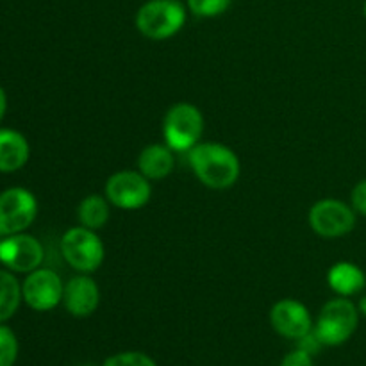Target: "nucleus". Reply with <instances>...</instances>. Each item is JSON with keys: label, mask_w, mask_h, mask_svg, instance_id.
<instances>
[{"label": "nucleus", "mask_w": 366, "mask_h": 366, "mask_svg": "<svg viewBox=\"0 0 366 366\" xmlns=\"http://www.w3.org/2000/svg\"><path fill=\"white\" fill-rule=\"evenodd\" d=\"M204 132V117L193 104L179 102L167 111L163 120V136L174 152H189L200 143Z\"/></svg>", "instance_id": "obj_4"}, {"label": "nucleus", "mask_w": 366, "mask_h": 366, "mask_svg": "<svg viewBox=\"0 0 366 366\" xmlns=\"http://www.w3.org/2000/svg\"><path fill=\"white\" fill-rule=\"evenodd\" d=\"M174 150L159 143L145 147L138 156V170L149 181H161L168 177L174 170Z\"/></svg>", "instance_id": "obj_15"}, {"label": "nucleus", "mask_w": 366, "mask_h": 366, "mask_svg": "<svg viewBox=\"0 0 366 366\" xmlns=\"http://www.w3.org/2000/svg\"><path fill=\"white\" fill-rule=\"evenodd\" d=\"M109 217L111 202L107 200V197L93 193V195H88L86 199H82L81 204H79L77 218L82 227L99 231V229H102L109 222Z\"/></svg>", "instance_id": "obj_16"}, {"label": "nucleus", "mask_w": 366, "mask_h": 366, "mask_svg": "<svg viewBox=\"0 0 366 366\" xmlns=\"http://www.w3.org/2000/svg\"><path fill=\"white\" fill-rule=\"evenodd\" d=\"M357 310H360V315H363L366 318V295H363L360 299V302H357Z\"/></svg>", "instance_id": "obj_25"}, {"label": "nucleus", "mask_w": 366, "mask_h": 366, "mask_svg": "<svg viewBox=\"0 0 366 366\" xmlns=\"http://www.w3.org/2000/svg\"><path fill=\"white\" fill-rule=\"evenodd\" d=\"M38 214V200L29 189L9 188L0 193V236L24 232Z\"/></svg>", "instance_id": "obj_7"}, {"label": "nucleus", "mask_w": 366, "mask_h": 366, "mask_svg": "<svg viewBox=\"0 0 366 366\" xmlns=\"http://www.w3.org/2000/svg\"><path fill=\"white\" fill-rule=\"evenodd\" d=\"M297 343H299V349H302L304 352L311 354V356L318 354L322 350V347H325L324 343L320 342V338H318L317 332L315 331L307 332L306 336H302L300 340H297Z\"/></svg>", "instance_id": "obj_23"}, {"label": "nucleus", "mask_w": 366, "mask_h": 366, "mask_svg": "<svg viewBox=\"0 0 366 366\" xmlns=\"http://www.w3.org/2000/svg\"><path fill=\"white\" fill-rule=\"evenodd\" d=\"M31 154L27 138L13 129H0V172L13 174L25 167Z\"/></svg>", "instance_id": "obj_13"}, {"label": "nucleus", "mask_w": 366, "mask_h": 366, "mask_svg": "<svg viewBox=\"0 0 366 366\" xmlns=\"http://www.w3.org/2000/svg\"><path fill=\"white\" fill-rule=\"evenodd\" d=\"M327 285L331 286L336 295L349 299V297L363 292L366 275L357 264L350 263V261H340V263L332 264L331 270L327 272Z\"/></svg>", "instance_id": "obj_14"}, {"label": "nucleus", "mask_w": 366, "mask_h": 366, "mask_svg": "<svg viewBox=\"0 0 366 366\" xmlns=\"http://www.w3.org/2000/svg\"><path fill=\"white\" fill-rule=\"evenodd\" d=\"M270 324L277 335L288 340H300L313 331V320L302 302L295 299H282L270 311Z\"/></svg>", "instance_id": "obj_11"}, {"label": "nucleus", "mask_w": 366, "mask_h": 366, "mask_svg": "<svg viewBox=\"0 0 366 366\" xmlns=\"http://www.w3.org/2000/svg\"><path fill=\"white\" fill-rule=\"evenodd\" d=\"M61 254L74 270L81 274H93L102 264L106 250L97 231L88 227L68 229L61 238Z\"/></svg>", "instance_id": "obj_5"}, {"label": "nucleus", "mask_w": 366, "mask_h": 366, "mask_svg": "<svg viewBox=\"0 0 366 366\" xmlns=\"http://www.w3.org/2000/svg\"><path fill=\"white\" fill-rule=\"evenodd\" d=\"M18 357V340L7 325H0V366H13Z\"/></svg>", "instance_id": "obj_19"}, {"label": "nucleus", "mask_w": 366, "mask_h": 366, "mask_svg": "<svg viewBox=\"0 0 366 366\" xmlns=\"http://www.w3.org/2000/svg\"><path fill=\"white\" fill-rule=\"evenodd\" d=\"M356 211L338 199L318 200L310 209L311 229L322 238H342L356 227Z\"/></svg>", "instance_id": "obj_6"}, {"label": "nucleus", "mask_w": 366, "mask_h": 366, "mask_svg": "<svg viewBox=\"0 0 366 366\" xmlns=\"http://www.w3.org/2000/svg\"><path fill=\"white\" fill-rule=\"evenodd\" d=\"M152 195L150 181L139 170H122L106 182V197L118 209L134 211L147 206Z\"/></svg>", "instance_id": "obj_8"}, {"label": "nucleus", "mask_w": 366, "mask_h": 366, "mask_svg": "<svg viewBox=\"0 0 366 366\" xmlns=\"http://www.w3.org/2000/svg\"><path fill=\"white\" fill-rule=\"evenodd\" d=\"M279 366H313V356L304 352L302 349H297L290 352L288 356H285Z\"/></svg>", "instance_id": "obj_22"}, {"label": "nucleus", "mask_w": 366, "mask_h": 366, "mask_svg": "<svg viewBox=\"0 0 366 366\" xmlns=\"http://www.w3.org/2000/svg\"><path fill=\"white\" fill-rule=\"evenodd\" d=\"M184 21L186 9L181 0H149L136 13V29L154 41L175 36Z\"/></svg>", "instance_id": "obj_3"}, {"label": "nucleus", "mask_w": 366, "mask_h": 366, "mask_svg": "<svg viewBox=\"0 0 366 366\" xmlns=\"http://www.w3.org/2000/svg\"><path fill=\"white\" fill-rule=\"evenodd\" d=\"M360 325V310L347 297L332 299L322 307L313 331L325 347L343 345Z\"/></svg>", "instance_id": "obj_2"}, {"label": "nucleus", "mask_w": 366, "mask_h": 366, "mask_svg": "<svg viewBox=\"0 0 366 366\" xmlns=\"http://www.w3.org/2000/svg\"><path fill=\"white\" fill-rule=\"evenodd\" d=\"M350 202H352L354 211L361 217H366V179L357 182L350 193Z\"/></svg>", "instance_id": "obj_21"}, {"label": "nucleus", "mask_w": 366, "mask_h": 366, "mask_svg": "<svg viewBox=\"0 0 366 366\" xmlns=\"http://www.w3.org/2000/svg\"><path fill=\"white\" fill-rule=\"evenodd\" d=\"M64 285L49 268H36L21 282V297L34 311H50L63 302Z\"/></svg>", "instance_id": "obj_9"}, {"label": "nucleus", "mask_w": 366, "mask_h": 366, "mask_svg": "<svg viewBox=\"0 0 366 366\" xmlns=\"http://www.w3.org/2000/svg\"><path fill=\"white\" fill-rule=\"evenodd\" d=\"M102 366H157L147 354L142 352H120L107 357Z\"/></svg>", "instance_id": "obj_20"}, {"label": "nucleus", "mask_w": 366, "mask_h": 366, "mask_svg": "<svg viewBox=\"0 0 366 366\" xmlns=\"http://www.w3.org/2000/svg\"><path fill=\"white\" fill-rule=\"evenodd\" d=\"M363 14H365V18H366V0H365V4H363Z\"/></svg>", "instance_id": "obj_26"}, {"label": "nucleus", "mask_w": 366, "mask_h": 366, "mask_svg": "<svg viewBox=\"0 0 366 366\" xmlns=\"http://www.w3.org/2000/svg\"><path fill=\"white\" fill-rule=\"evenodd\" d=\"M6 111H7V97H6V92H4V88L0 86V122H2Z\"/></svg>", "instance_id": "obj_24"}, {"label": "nucleus", "mask_w": 366, "mask_h": 366, "mask_svg": "<svg viewBox=\"0 0 366 366\" xmlns=\"http://www.w3.org/2000/svg\"><path fill=\"white\" fill-rule=\"evenodd\" d=\"M43 261V247L34 236L18 232L0 239V263L11 272L31 274Z\"/></svg>", "instance_id": "obj_10"}, {"label": "nucleus", "mask_w": 366, "mask_h": 366, "mask_svg": "<svg viewBox=\"0 0 366 366\" xmlns=\"http://www.w3.org/2000/svg\"><path fill=\"white\" fill-rule=\"evenodd\" d=\"M188 9L195 16L200 18H213L220 16L231 7L232 0H186Z\"/></svg>", "instance_id": "obj_18"}, {"label": "nucleus", "mask_w": 366, "mask_h": 366, "mask_svg": "<svg viewBox=\"0 0 366 366\" xmlns=\"http://www.w3.org/2000/svg\"><path fill=\"white\" fill-rule=\"evenodd\" d=\"M81 366H93V365H81Z\"/></svg>", "instance_id": "obj_27"}, {"label": "nucleus", "mask_w": 366, "mask_h": 366, "mask_svg": "<svg viewBox=\"0 0 366 366\" xmlns=\"http://www.w3.org/2000/svg\"><path fill=\"white\" fill-rule=\"evenodd\" d=\"M21 286L11 272L0 270V324L9 320L21 302Z\"/></svg>", "instance_id": "obj_17"}, {"label": "nucleus", "mask_w": 366, "mask_h": 366, "mask_svg": "<svg viewBox=\"0 0 366 366\" xmlns=\"http://www.w3.org/2000/svg\"><path fill=\"white\" fill-rule=\"evenodd\" d=\"M188 161L193 174L211 189L231 188L242 174V164L236 152L222 143H197L188 152Z\"/></svg>", "instance_id": "obj_1"}, {"label": "nucleus", "mask_w": 366, "mask_h": 366, "mask_svg": "<svg viewBox=\"0 0 366 366\" xmlns=\"http://www.w3.org/2000/svg\"><path fill=\"white\" fill-rule=\"evenodd\" d=\"M63 304L71 317L86 318L95 313L100 304V290L89 274L75 275L64 285Z\"/></svg>", "instance_id": "obj_12"}]
</instances>
